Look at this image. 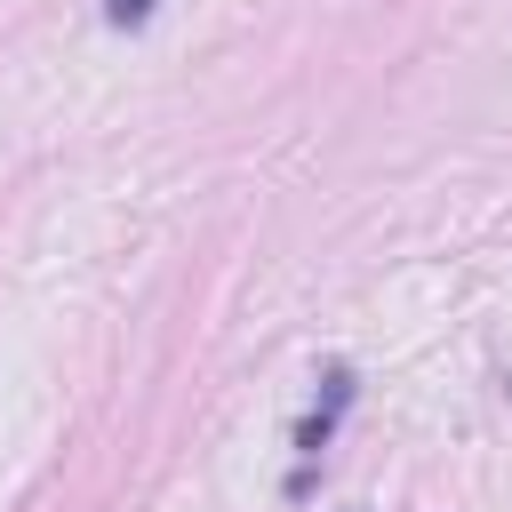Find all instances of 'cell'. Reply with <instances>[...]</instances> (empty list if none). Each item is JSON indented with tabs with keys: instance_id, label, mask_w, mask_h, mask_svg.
I'll use <instances>...</instances> for the list:
<instances>
[{
	"instance_id": "6da1fadb",
	"label": "cell",
	"mask_w": 512,
	"mask_h": 512,
	"mask_svg": "<svg viewBox=\"0 0 512 512\" xmlns=\"http://www.w3.org/2000/svg\"><path fill=\"white\" fill-rule=\"evenodd\" d=\"M104 16H112V24H144V16H152V0H104Z\"/></svg>"
}]
</instances>
